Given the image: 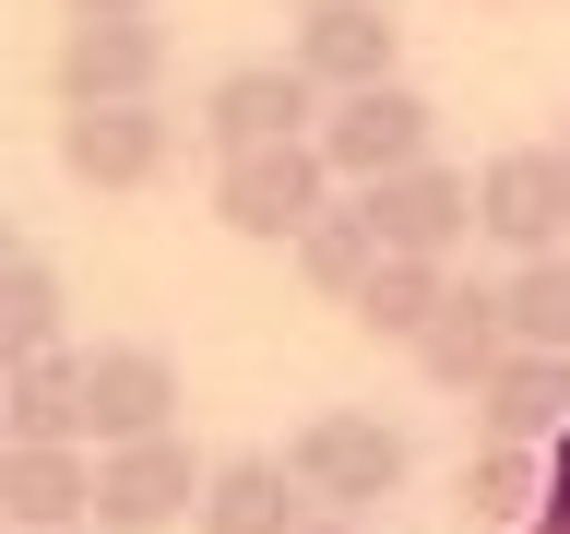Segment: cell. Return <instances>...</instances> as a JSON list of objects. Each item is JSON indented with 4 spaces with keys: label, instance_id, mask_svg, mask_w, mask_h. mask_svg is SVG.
I'll return each instance as SVG.
<instances>
[{
    "label": "cell",
    "instance_id": "1",
    "mask_svg": "<svg viewBox=\"0 0 570 534\" xmlns=\"http://www.w3.org/2000/svg\"><path fill=\"white\" fill-rule=\"evenodd\" d=\"M285 475H297V498H309V511L368 523L381 498H404L416 439H404L392 416H368V404H321V416H297V439H285Z\"/></svg>",
    "mask_w": 570,
    "mask_h": 534
},
{
    "label": "cell",
    "instance_id": "2",
    "mask_svg": "<svg viewBox=\"0 0 570 534\" xmlns=\"http://www.w3.org/2000/svg\"><path fill=\"white\" fill-rule=\"evenodd\" d=\"M321 167L345 178V190H381V178H404V167H428L440 155V107L392 71V83H356V96H321Z\"/></svg>",
    "mask_w": 570,
    "mask_h": 534
},
{
    "label": "cell",
    "instance_id": "3",
    "mask_svg": "<svg viewBox=\"0 0 570 534\" xmlns=\"http://www.w3.org/2000/svg\"><path fill=\"white\" fill-rule=\"evenodd\" d=\"M333 190H345V178L321 167V142L226 155V167H214V226H226V238H249V249H297L321 214H333Z\"/></svg>",
    "mask_w": 570,
    "mask_h": 534
},
{
    "label": "cell",
    "instance_id": "4",
    "mask_svg": "<svg viewBox=\"0 0 570 534\" xmlns=\"http://www.w3.org/2000/svg\"><path fill=\"white\" fill-rule=\"evenodd\" d=\"M190 131L214 142V167H226V155L309 142L321 131V83L297 60H238V71H214V83H203V119H190Z\"/></svg>",
    "mask_w": 570,
    "mask_h": 534
},
{
    "label": "cell",
    "instance_id": "5",
    "mask_svg": "<svg viewBox=\"0 0 570 534\" xmlns=\"http://www.w3.org/2000/svg\"><path fill=\"white\" fill-rule=\"evenodd\" d=\"M48 83H60V107H142L167 83V24L155 12H71Z\"/></svg>",
    "mask_w": 570,
    "mask_h": 534
},
{
    "label": "cell",
    "instance_id": "6",
    "mask_svg": "<svg viewBox=\"0 0 570 534\" xmlns=\"http://www.w3.org/2000/svg\"><path fill=\"white\" fill-rule=\"evenodd\" d=\"M475 238H499L511 261L570 249V155L559 142H511V155L475 167Z\"/></svg>",
    "mask_w": 570,
    "mask_h": 534
},
{
    "label": "cell",
    "instance_id": "7",
    "mask_svg": "<svg viewBox=\"0 0 570 534\" xmlns=\"http://www.w3.org/2000/svg\"><path fill=\"white\" fill-rule=\"evenodd\" d=\"M190 380H178L167 345H96L83 356V452H119V439H167Z\"/></svg>",
    "mask_w": 570,
    "mask_h": 534
},
{
    "label": "cell",
    "instance_id": "8",
    "mask_svg": "<svg viewBox=\"0 0 570 534\" xmlns=\"http://www.w3.org/2000/svg\"><path fill=\"white\" fill-rule=\"evenodd\" d=\"M178 155V119L155 96L142 107H60V178L71 190H155Z\"/></svg>",
    "mask_w": 570,
    "mask_h": 534
},
{
    "label": "cell",
    "instance_id": "9",
    "mask_svg": "<svg viewBox=\"0 0 570 534\" xmlns=\"http://www.w3.org/2000/svg\"><path fill=\"white\" fill-rule=\"evenodd\" d=\"M356 214H368V238H381L392 261H452V249L475 238V178L428 155V167L381 178V190H356Z\"/></svg>",
    "mask_w": 570,
    "mask_h": 534
},
{
    "label": "cell",
    "instance_id": "10",
    "mask_svg": "<svg viewBox=\"0 0 570 534\" xmlns=\"http://www.w3.org/2000/svg\"><path fill=\"white\" fill-rule=\"evenodd\" d=\"M203 498V452L190 439H119V452H96V534H167L178 511Z\"/></svg>",
    "mask_w": 570,
    "mask_h": 534
},
{
    "label": "cell",
    "instance_id": "11",
    "mask_svg": "<svg viewBox=\"0 0 570 534\" xmlns=\"http://www.w3.org/2000/svg\"><path fill=\"white\" fill-rule=\"evenodd\" d=\"M285 60L309 71L321 96H356V83H392L404 24H392L381 0H309V12H297V36H285Z\"/></svg>",
    "mask_w": 570,
    "mask_h": 534
},
{
    "label": "cell",
    "instance_id": "12",
    "mask_svg": "<svg viewBox=\"0 0 570 534\" xmlns=\"http://www.w3.org/2000/svg\"><path fill=\"white\" fill-rule=\"evenodd\" d=\"M96 523V452L83 439H12L0 452V534H71Z\"/></svg>",
    "mask_w": 570,
    "mask_h": 534
},
{
    "label": "cell",
    "instance_id": "13",
    "mask_svg": "<svg viewBox=\"0 0 570 534\" xmlns=\"http://www.w3.org/2000/svg\"><path fill=\"white\" fill-rule=\"evenodd\" d=\"M511 356V309H499V285H463L452 274V297H440V320L416 333V368H428V392H488V368Z\"/></svg>",
    "mask_w": 570,
    "mask_h": 534
},
{
    "label": "cell",
    "instance_id": "14",
    "mask_svg": "<svg viewBox=\"0 0 570 534\" xmlns=\"http://www.w3.org/2000/svg\"><path fill=\"white\" fill-rule=\"evenodd\" d=\"M190 523H203V534H297V523H309V498H297L285 452H226V463H203Z\"/></svg>",
    "mask_w": 570,
    "mask_h": 534
},
{
    "label": "cell",
    "instance_id": "15",
    "mask_svg": "<svg viewBox=\"0 0 570 534\" xmlns=\"http://www.w3.org/2000/svg\"><path fill=\"white\" fill-rule=\"evenodd\" d=\"M475 427H488V439H523V452L570 439V356L511 345V356L488 368V392H475Z\"/></svg>",
    "mask_w": 570,
    "mask_h": 534
},
{
    "label": "cell",
    "instance_id": "16",
    "mask_svg": "<svg viewBox=\"0 0 570 534\" xmlns=\"http://www.w3.org/2000/svg\"><path fill=\"white\" fill-rule=\"evenodd\" d=\"M452 498H463L488 534H523L534 511H547V452H523V439H475L463 475H452Z\"/></svg>",
    "mask_w": 570,
    "mask_h": 534
},
{
    "label": "cell",
    "instance_id": "17",
    "mask_svg": "<svg viewBox=\"0 0 570 534\" xmlns=\"http://www.w3.org/2000/svg\"><path fill=\"white\" fill-rule=\"evenodd\" d=\"M440 297H452V261H392V249H381V274L356 285L345 320L368 333V345H404V356H416V333L440 320Z\"/></svg>",
    "mask_w": 570,
    "mask_h": 534
},
{
    "label": "cell",
    "instance_id": "18",
    "mask_svg": "<svg viewBox=\"0 0 570 534\" xmlns=\"http://www.w3.org/2000/svg\"><path fill=\"white\" fill-rule=\"evenodd\" d=\"M60 309H71V285L24 249V261L0 274V380H12V368H36V356H60Z\"/></svg>",
    "mask_w": 570,
    "mask_h": 534
},
{
    "label": "cell",
    "instance_id": "19",
    "mask_svg": "<svg viewBox=\"0 0 570 534\" xmlns=\"http://www.w3.org/2000/svg\"><path fill=\"white\" fill-rule=\"evenodd\" d=\"M0 427L12 439H83V356H36V368H12L0 380Z\"/></svg>",
    "mask_w": 570,
    "mask_h": 534
},
{
    "label": "cell",
    "instance_id": "20",
    "mask_svg": "<svg viewBox=\"0 0 570 534\" xmlns=\"http://www.w3.org/2000/svg\"><path fill=\"white\" fill-rule=\"evenodd\" d=\"M297 274H309L333 309H356V285L381 274V238H368V214H356V202H333L309 238H297Z\"/></svg>",
    "mask_w": 570,
    "mask_h": 534
},
{
    "label": "cell",
    "instance_id": "21",
    "mask_svg": "<svg viewBox=\"0 0 570 534\" xmlns=\"http://www.w3.org/2000/svg\"><path fill=\"white\" fill-rule=\"evenodd\" d=\"M499 309H511V345H534V356H570V249H547V261H511Z\"/></svg>",
    "mask_w": 570,
    "mask_h": 534
},
{
    "label": "cell",
    "instance_id": "22",
    "mask_svg": "<svg viewBox=\"0 0 570 534\" xmlns=\"http://www.w3.org/2000/svg\"><path fill=\"white\" fill-rule=\"evenodd\" d=\"M523 534H570V439H547V511Z\"/></svg>",
    "mask_w": 570,
    "mask_h": 534
},
{
    "label": "cell",
    "instance_id": "23",
    "mask_svg": "<svg viewBox=\"0 0 570 534\" xmlns=\"http://www.w3.org/2000/svg\"><path fill=\"white\" fill-rule=\"evenodd\" d=\"M297 534H368V523H345V511H309V523H297Z\"/></svg>",
    "mask_w": 570,
    "mask_h": 534
},
{
    "label": "cell",
    "instance_id": "24",
    "mask_svg": "<svg viewBox=\"0 0 570 534\" xmlns=\"http://www.w3.org/2000/svg\"><path fill=\"white\" fill-rule=\"evenodd\" d=\"M12 261H24V238H12V214H0V274H12Z\"/></svg>",
    "mask_w": 570,
    "mask_h": 534
},
{
    "label": "cell",
    "instance_id": "25",
    "mask_svg": "<svg viewBox=\"0 0 570 534\" xmlns=\"http://www.w3.org/2000/svg\"><path fill=\"white\" fill-rule=\"evenodd\" d=\"M71 12H155V0H71Z\"/></svg>",
    "mask_w": 570,
    "mask_h": 534
},
{
    "label": "cell",
    "instance_id": "26",
    "mask_svg": "<svg viewBox=\"0 0 570 534\" xmlns=\"http://www.w3.org/2000/svg\"><path fill=\"white\" fill-rule=\"evenodd\" d=\"M0 452H12V427H0Z\"/></svg>",
    "mask_w": 570,
    "mask_h": 534
},
{
    "label": "cell",
    "instance_id": "27",
    "mask_svg": "<svg viewBox=\"0 0 570 534\" xmlns=\"http://www.w3.org/2000/svg\"><path fill=\"white\" fill-rule=\"evenodd\" d=\"M71 534H96V523H71Z\"/></svg>",
    "mask_w": 570,
    "mask_h": 534
},
{
    "label": "cell",
    "instance_id": "28",
    "mask_svg": "<svg viewBox=\"0 0 570 534\" xmlns=\"http://www.w3.org/2000/svg\"><path fill=\"white\" fill-rule=\"evenodd\" d=\"M559 155H570V131H559Z\"/></svg>",
    "mask_w": 570,
    "mask_h": 534
}]
</instances>
